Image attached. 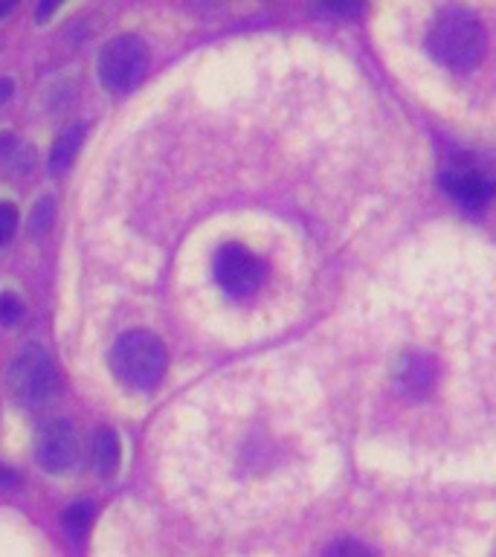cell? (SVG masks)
I'll use <instances>...</instances> for the list:
<instances>
[{"mask_svg": "<svg viewBox=\"0 0 496 557\" xmlns=\"http://www.w3.org/2000/svg\"><path fill=\"white\" fill-rule=\"evenodd\" d=\"M485 29L476 17L461 12V9H447L435 17L426 35V50L442 67L447 70H473L485 55Z\"/></svg>", "mask_w": 496, "mask_h": 557, "instance_id": "cell-1", "label": "cell"}, {"mask_svg": "<svg viewBox=\"0 0 496 557\" xmlns=\"http://www.w3.org/2000/svg\"><path fill=\"white\" fill-rule=\"evenodd\" d=\"M111 366L116 377L131 389H154L163 381L169 355L165 346L148 331H128L113 343Z\"/></svg>", "mask_w": 496, "mask_h": 557, "instance_id": "cell-2", "label": "cell"}, {"mask_svg": "<svg viewBox=\"0 0 496 557\" xmlns=\"http://www.w3.org/2000/svg\"><path fill=\"white\" fill-rule=\"evenodd\" d=\"M148 70V47L139 35H120L104 44L99 55V78L111 94H128Z\"/></svg>", "mask_w": 496, "mask_h": 557, "instance_id": "cell-3", "label": "cell"}, {"mask_svg": "<svg viewBox=\"0 0 496 557\" xmlns=\"http://www.w3.org/2000/svg\"><path fill=\"white\" fill-rule=\"evenodd\" d=\"M9 386L26 407H38L59 389V372L41 346H26L9 366Z\"/></svg>", "mask_w": 496, "mask_h": 557, "instance_id": "cell-4", "label": "cell"}, {"mask_svg": "<svg viewBox=\"0 0 496 557\" xmlns=\"http://www.w3.org/2000/svg\"><path fill=\"white\" fill-rule=\"evenodd\" d=\"M264 273H268L264 261L241 244H224L215 252V278L230 296L238 299L252 296L264 282Z\"/></svg>", "mask_w": 496, "mask_h": 557, "instance_id": "cell-5", "label": "cell"}, {"mask_svg": "<svg viewBox=\"0 0 496 557\" xmlns=\"http://www.w3.org/2000/svg\"><path fill=\"white\" fill-rule=\"evenodd\" d=\"M442 183L444 191L464 209H482L496 191L494 174L485 172L473 160H456V163L447 165L442 174Z\"/></svg>", "mask_w": 496, "mask_h": 557, "instance_id": "cell-6", "label": "cell"}, {"mask_svg": "<svg viewBox=\"0 0 496 557\" xmlns=\"http://www.w3.org/2000/svg\"><path fill=\"white\" fill-rule=\"evenodd\" d=\"M38 465H41L47 473H67V470L76 468L78 461V433L76 426L70 421H52L47 430L38 438Z\"/></svg>", "mask_w": 496, "mask_h": 557, "instance_id": "cell-7", "label": "cell"}, {"mask_svg": "<svg viewBox=\"0 0 496 557\" xmlns=\"http://www.w3.org/2000/svg\"><path fill=\"white\" fill-rule=\"evenodd\" d=\"M82 139H85V125H70V128L61 131L50 154L52 172H64V169L76 160L78 148H82Z\"/></svg>", "mask_w": 496, "mask_h": 557, "instance_id": "cell-8", "label": "cell"}, {"mask_svg": "<svg viewBox=\"0 0 496 557\" xmlns=\"http://www.w3.org/2000/svg\"><path fill=\"white\" fill-rule=\"evenodd\" d=\"M94 459H96V468L102 476H113L116 468H120V438L113 430L102 426V430H96V438H94Z\"/></svg>", "mask_w": 496, "mask_h": 557, "instance_id": "cell-9", "label": "cell"}, {"mask_svg": "<svg viewBox=\"0 0 496 557\" xmlns=\"http://www.w3.org/2000/svg\"><path fill=\"white\" fill-rule=\"evenodd\" d=\"M94 503H73L64 511V529H67V534H73V537H85V531L90 529V522H94Z\"/></svg>", "mask_w": 496, "mask_h": 557, "instance_id": "cell-10", "label": "cell"}, {"mask_svg": "<svg viewBox=\"0 0 496 557\" xmlns=\"http://www.w3.org/2000/svg\"><path fill=\"white\" fill-rule=\"evenodd\" d=\"M322 557H374L372 548L363 546L360 540H334Z\"/></svg>", "mask_w": 496, "mask_h": 557, "instance_id": "cell-11", "label": "cell"}, {"mask_svg": "<svg viewBox=\"0 0 496 557\" xmlns=\"http://www.w3.org/2000/svg\"><path fill=\"white\" fill-rule=\"evenodd\" d=\"M21 317H24V302H21V296L12 294V290H3V294H0V325H15Z\"/></svg>", "mask_w": 496, "mask_h": 557, "instance_id": "cell-12", "label": "cell"}, {"mask_svg": "<svg viewBox=\"0 0 496 557\" xmlns=\"http://www.w3.org/2000/svg\"><path fill=\"white\" fill-rule=\"evenodd\" d=\"M17 209L12 203H0V247L15 238Z\"/></svg>", "mask_w": 496, "mask_h": 557, "instance_id": "cell-13", "label": "cell"}, {"mask_svg": "<svg viewBox=\"0 0 496 557\" xmlns=\"http://www.w3.org/2000/svg\"><path fill=\"white\" fill-rule=\"evenodd\" d=\"M17 485V473L15 470H9L0 465V491H9V487Z\"/></svg>", "mask_w": 496, "mask_h": 557, "instance_id": "cell-14", "label": "cell"}, {"mask_svg": "<svg viewBox=\"0 0 496 557\" xmlns=\"http://www.w3.org/2000/svg\"><path fill=\"white\" fill-rule=\"evenodd\" d=\"M12 96V78H0V104Z\"/></svg>", "mask_w": 496, "mask_h": 557, "instance_id": "cell-15", "label": "cell"}, {"mask_svg": "<svg viewBox=\"0 0 496 557\" xmlns=\"http://www.w3.org/2000/svg\"><path fill=\"white\" fill-rule=\"evenodd\" d=\"M9 12H12V3H0V17L9 15Z\"/></svg>", "mask_w": 496, "mask_h": 557, "instance_id": "cell-16", "label": "cell"}]
</instances>
